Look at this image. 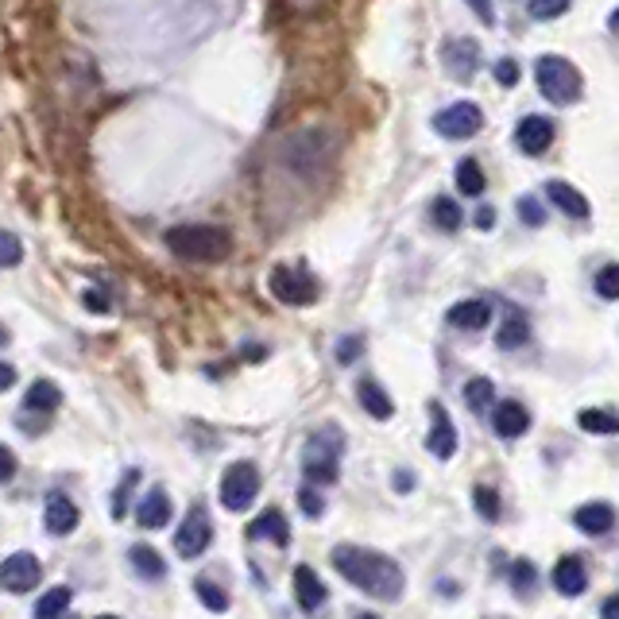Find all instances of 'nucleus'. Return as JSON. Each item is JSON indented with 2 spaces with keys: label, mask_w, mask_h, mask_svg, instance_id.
Wrapping results in <instances>:
<instances>
[{
  "label": "nucleus",
  "mask_w": 619,
  "mask_h": 619,
  "mask_svg": "<svg viewBox=\"0 0 619 619\" xmlns=\"http://www.w3.org/2000/svg\"><path fill=\"white\" fill-rule=\"evenodd\" d=\"M333 569L349 585L364 589L368 596H380V600H399L403 585H407L399 561L380 554V550H368V546H349V542L333 546Z\"/></svg>",
  "instance_id": "f257e3e1"
},
{
  "label": "nucleus",
  "mask_w": 619,
  "mask_h": 619,
  "mask_svg": "<svg viewBox=\"0 0 619 619\" xmlns=\"http://www.w3.org/2000/svg\"><path fill=\"white\" fill-rule=\"evenodd\" d=\"M167 248L178 260H190V264H217L229 256L233 236L217 225H175L167 233Z\"/></svg>",
  "instance_id": "f03ea898"
},
{
  "label": "nucleus",
  "mask_w": 619,
  "mask_h": 619,
  "mask_svg": "<svg viewBox=\"0 0 619 619\" xmlns=\"http://www.w3.org/2000/svg\"><path fill=\"white\" fill-rule=\"evenodd\" d=\"M333 151H337V136L325 132V128H302L287 140L283 148V163L298 171V175H318L325 163H333Z\"/></svg>",
  "instance_id": "7ed1b4c3"
},
{
  "label": "nucleus",
  "mask_w": 619,
  "mask_h": 619,
  "mask_svg": "<svg viewBox=\"0 0 619 619\" xmlns=\"http://www.w3.org/2000/svg\"><path fill=\"white\" fill-rule=\"evenodd\" d=\"M534 78H538L542 97L554 101V105H573V101H581V93H585L581 70L569 59H561V55H542V59L534 62Z\"/></svg>",
  "instance_id": "20e7f679"
},
{
  "label": "nucleus",
  "mask_w": 619,
  "mask_h": 619,
  "mask_svg": "<svg viewBox=\"0 0 619 619\" xmlns=\"http://www.w3.org/2000/svg\"><path fill=\"white\" fill-rule=\"evenodd\" d=\"M267 287H271V298L283 302V306H310V302H318V279L306 267H271Z\"/></svg>",
  "instance_id": "39448f33"
},
{
  "label": "nucleus",
  "mask_w": 619,
  "mask_h": 619,
  "mask_svg": "<svg viewBox=\"0 0 619 619\" xmlns=\"http://www.w3.org/2000/svg\"><path fill=\"white\" fill-rule=\"evenodd\" d=\"M256 492H260V469L252 461H236V465L225 469V476H221V503L229 511H244L248 503L256 500Z\"/></svg>",
  "instance_id": "423d86ee"
},
{
  "label": "nucleus",
  "mask_w": 619,
  "mask_h": 619,
  "mask_svg": "<svg viewBox=\"0 0 619 619\" xmlns=\"http://www.w3.org/2000/svg\"><path fill=\"white\" fill-rule=\"evenodd\" d=\"M434 128L445 140H469V136H476L484 128V113L472 101H457V105H445L442 113L434 117Z\"/></svg>",
  "instance_id": "0eeeda50"
},
{
  "label": "nucleus",
  "mask_w": 619,
  "mask_h": 619,
  "mask_svg": "<svg viewBox=\"0 0 619 619\" xmlns=\"http://www.w3.org/2000/svg\"><path fill=\"white\" fill-rule=\"evenodd\" d=\"M43 581V565L35 554L28 550H16V554H8V558L0 561V589L4 592H31L35 585Z\"/></svg>",
  "instance_id": "6e6552de"
},
{
  "label": "nucleus",
  "mask_w": 619,
  "mask_h": 619,
  "mask_svg": "<svg viewBox=\"0 0 619 619\" xmlns=\"http://www.w3.org/2000/svg\"><path fill=\"white\" fill-rule=\"evenodd\" d=\"M329 438H333V430H329ZM329 438H314L302 453V469L318 484H333L337 465H341V442H329Z\"/></svg>",
  "instance_id": "1a4fd4ad"
},
{
  "label": "nucleus",
  "mask_w": 619,
  "mask_h": 619,
  "mask_svg": "<svg viewBox=\"0 0 619 619\" xmlns=\"http://www.w3.org/2000/svg\"><path fill=\"white\" fill-rule=\"evenodd\" d=\"M209 542H213V527H209L206 507H190V515L182 519V527L175 534V550L182 558H198L209 550Z\"/></svg>",
  "instance_id": "9d476101"
},
{
  "label": "nucleus",
  "mask_w": 619,
  "mask_h": 619,
  "mask_svg": "<svg viewBox=\"0 0 619 619\" xmlns=\"http://www.w3.org/2000/svg\"><path fill=\"white\" fill-rule=\"evenodd\" d=\"M442 62L457 82H469V78H476V70H480V43L476 39H445Z\"/></svg>",
  "instance_id": "9b49d317"
},
{
  "label": "nucleus",
  "mask_w": 619,
  "mask_h": 619,
  "mask_svg": "<svg viewBox=\"0 0 619 619\" xmlns=\"http://www.w3.org/2000/svg\"><path fill=\"white\" fill-rule=\"evenodd\" d=\"M554 144V120L550 117H523L515 128V148L523 155H542Z\"/></svg>",
  "instance_id": "f8f14e48"
},
{
  "label": "nucleus",
  "mask_w": 619,
  "mask_h": 619,
  "mask_svg": "<svg viewBox=\"0 0 619 619\" xmlns=\"http://www.w3.org/2000/svg\"><path fill=\"white\" fill-rule=\"evenodd\" d=\"M492 430L500 438H523L531 430V411L515 399H503L500 407H492Z\"/></svg>",
  "instance_id": "ddd939ff"
},
{
  "label": "nucleus",
  "mask_w": 619,
  "mask_h": 619,
  "mask_svg": "<svg viewBox=\"0 0 619 619\" xmlns=\"http://www.w3.org/2000/svg\"><path fill=\"white\" fill-rule=\"evenodd\" d=\"M82 523V511L70 496H47V507H43V527L51 534H70L74 527Z\"/></svg>",
  "instance_id": "4468645a"
},
{
  "label": "nucleus",
  "mask_w": 619,
  "mask_h": 619,
  "mask_svg": "<svg viewBox=\"0 0 619 619\" xmlns=\"http://www.w3.org/2000/svg\"><path fill=\"white\" fill-rule=\"evenodd\" d=\"M434 411V426H430V434H426V449L438 457V461H449L453 453H457V426H453V418L442 411V407H430Z\"/></svg>",
  "instance_id": "2eb2a0df"
},
{
  "label": "nucleus",
  "mask_w": 619,
  "mask_h": 619,
  "mask_svg": "<svg viewBox=\"0 0 619 619\" xmlns=\"http://www.w3.org/2000/svg\"><path fill=\"white\" fill-rule=\"evenodd\" d=\"M546 198L554 202V206L565 213V217H573V221H585L592 213V206H589V198L577 190V186H569V182H546Z\"/></svg>",
  "instance_id": "dca6fc26"
},
{
  "label": "nucleus",
  "mask_w": 619,
  "mask_h": 619,
  "mask_svg": "<svg viewBox=\"0 0 619 619\" xmlns=\"http://www.w3.org/2000/svg\"><path fill=\"white\" fill-rule=\"evenodd\" d=\"M136 523H140L144 531L167 527V523H171V496H167L163 488H151L148 496L136 503Z\"/></svg>",
  "instance_id": "f3484780"
},
{
  "label": "nucleus",
  "mask_w": 619,
  "mask_h": 619,
  "mask_svg": "<svg viewBox=\"0 0 619 619\" xmlns=\"http://www.w3.org/2000/svg\"><path fill=\"white\" fill-rule=\"evenodd\" d=\"M445 322L453 325V329H484V325L492 322V306L484 298H465V302L449 306Z\"/></svg>",
  "instance_id": "a211bd4d"
},
{
  "label": "nucleus",
  "mask_w": 619,
  "mask_h": 619,
  "mask_svg": "<svg viewBox=\"0 0 619 619\" xmlns=\"http://www.w3.org/2000/svg\"><path fill=\"white\" fill-rule=\"evenodd\" d=\"M248 538H267V542H275V546H287L291 542V527H287V519H283V511H275V507H267L264 515H256L252 523H248Z\"/></svg>",
  "instance_id": "6ab92c4d"
},
{
  "label": "nucleus",
  "mask_w": 619,
  "mask_h": 619,
  "mask_svg": "<svg viewBox=\"0 0 619 619\" xmlns=\"http://www.w3.org/2000/svg\"><path fill=\"white\" fill-rule=\"evenodd\" d=\"M295 596H298V604H302V612H318L325 604L322 577H318L310 565H298L295 569Z\"/></svg>",
  "instance_id": "aec40b11"
},
{
  "label": "nucleus",
  "mask_w": 619,
  "mask_h": 619,
  "mask_svg": "<svg viewBox=\"0 0 619 619\" xmlns=\"http://www.w3.org/2000/svg\"><path fill=\"white\" fill-rule=\"evenodd\" d=\"M554 589L561 596H581V592L589 589V573H585L581 558H561L554 565Z\"/></svg>",
  "instance_id": "412c9836"
},
{
  "label": "nucleus",
  "mask_w": 619,
  "mask_h": 619,
  "mask_svg": "<svg viewBox=\"0 0 619 619\" xmlns=\"http://www.w3.org/2000/svg\"><path fill=\"white\" fill-rule=\"evenodd\" d=\"M573 523L585 534H608L616 527V511H612V503H585V507H577Z\"/></svg>",
  "instance_id": "4be33fe9"
},
{
  "label": "nucleus",
  "mask_w": 619,
  "mask_h": 619,
  "mask_svg": "<svg viewBox=\"0 0 619 619\" xmlns=\"http://www.w3.org/2000/svg\"><path fill=\"white\" fill-rule=\"evenodd\" d=\"M356 395H360V407L372 414V418H380V422H387V418L395 414V403H391V395H387V391H384L380 384H376V380H360Z\"/></svg>",
  "instance_id": "5701e85b"
},
{
  "label": "nucleus",
  "mask_w": 619,
  "mask_h": 619,
  "mask_svg": "<svg viewBox=\"0 0 619 619\" xmlns=\"http://www.w3.org/2000/svg\"><path fill=\"white\" fill-rule=\"evenodd\" d=\"M62 403V391L51 380H35L28 387V395H24V411H39V414H51L59 411Z\"/></svg>",
  "instance_id": "b1692460"
},
{
  "label": "nucleus",
  "mask_w": 619,
  "mask_h": 619,
  "mask_svg": "<svg viewBox=\"0 0 619 619\" xmlns=\"http://www.w3.org/2000/svg\"><path fill=\"white\" fill-rule=\"evenodd\" d=\"M531 341V322L523 318V314H507L500 325V333H496V345L500 349H523Z\"/></svg>",
  "instance_id": "393cba45"
},
{
  "label": "nucleus",
  "mask_w": 619,
  "mask_h": 619,
  "mask_svg": "<svg viewBox=\"0 0 619 619\" xmlns=\"http://www.w3.org/2000/svg\"><path fill=\"white\" fill-rule=\"evenodd\" d=\"M128 561H132V569H136L144 581H163V577H167V565H163V558H159L151 546H132V550H128Z\"/></svg>",
  "instance_id": "a878e982"
},
{
  "label": "nucleus",
  "mask_w": 619,
  "mask_h": 619,
  "mask_svg": "<svg viewBox=\"0 0 619 619\" xmlns=\"http://www.w3.org/2000/svg\"><path fill=\"white\" fill-rule=\"evenodd\" d=\"M577 426H581L585 434H619V414L604 411V407H592V411H581Z\"/></svg>",
  "instance_id": "bb28decb"
},
{
  "label": "nucleus",
  "mask_w": 619,
  "mask_h": 619,
  "mask_svg": "<svg viewBox=\"0 0 619 619\" xmlns=\"http://www.w3.org/2000/svg\"><path fill=\"white\" fill-rule=\"evenodd\" d=\"M484 186H488V178L480 171V163H476V159H461V163H457V190L469 194V198H480Z\"/></svg>",
  "instance_id": "cd10ccee"
},
{
  "label": "nucleus",
  "mask_w": 619,
  "mask_h": 619,
  "mask_svg": "<svg viewBox=\"0 0 619 619\" xmlns=\"http://www.w3.org/2000/svg\"><path fill=\"white\" fill-rule=\"evenodd\" d=\"M430 217H434V225L445 229V233H457V229H461V221H465V213H461V206H457L453 198H434Z\"/></svg>",
  "instance_id": "c85d7f7f"
},
{
  "label": "nucleus",
  "mask_w": 619,
  "mask_h": 619,
  "mask_svg": "<svg viewBox=\"0 0 619 619\" xmlns=\"http://www.w3.org/2000/svg\"><path fill=\"white\" fill-rule=\"evenodd\" d=\"M492 399H496L492 380H469L465 384V403H469L472 414H488L492 411Z\"/></svg>",
  "instance_id": "c756f323"
},
{
  "label": "nucleus",
  "mask_w": 619,
  "mask_h": 619,
  "mask_svg": "<svg viewBox=\"0 0 619 619\" xmlns=\"http://www.w3.org/2000/svg\"><path fill=\"white\" fill-rule=\"evenodd\" d=\"M70 608V589H51L47 596H39L35 604V619H62Z\"/></svg>",
  "instance_id": "7c9ffc66"
},
{
  "label": "nucleus",
  "mask_w": 619,
  "mask_h": 619,
  "mask_svg": "<svg viewBox=\"0 0 619 619\" xmlns=\"http://www.w3.org/2000/svg\"><path fill=\"white\" fill-rule=\"evenodd\" d=\"M511 589L519 592V596H534V589H538V569H534V561L519 558L515 565H511Z\"/></svg>",
  "instance_id": "2f4dec72"
},
{
  "label": "nucleus",
  "mask_w": 619,
  "mask_h": 619,
  "mask_svg": "<svg viewBox=\"0 0 619 619\" xmlns=\"http://www.w3.org/2000/svg\"><path fill=\"white\" fill-rule=\"evenodd\" d=\"M472 503H476L480 519H488V523H496V519H500V496H496V488L476 484V488H472Z\"/></svg>",
  "instance_id": "473e14b6"
},
{
  "label": "nucleus",
  "mask_w": 619,
  "mask_h": 619,
  "mask_svg": "<svg viewBox=\"0 0 619 619\" xmlns=\"http://www.w3.org/2000/svg\"><path fill=\"white\" fill-rule=\"evenodd\" d=\"M194 592L202 596V604H206L209 612H225V608H229V596H225V589H217V585L206 581V577H198V581H194Z\"/></svg>",
  "instance_id": "72a5a7b5"
},
{
  "label": "nucleus",
  "mask_w": 619,
  "mask_h": 619,
  "mask_svg": "<svg viewBox=\"0 0 619 619\" xmlns=\"http://www.w3.org/2000/svg\"><path fill=\"white\" fill-rule=\"evenodd\" d=\"M20 260H24V244H20V236L0 229V267H16Z\"/></svg>",
  "instance_id": "f704fd0d"
},
{
  "label": "nucleus",
  "mask_w": 619,
  "mask_h": 619,
  "mask_svg": "<svg viewBox=\"0 0 619 619\" xmlns=\"http://www.w3.org/2000/svg\"><path fill=\"white\" fill-rule=\"evenodd\" d=\"M569 4L573 0H531L527 12H531V20H558L561 12H569Z\"/></svg>",
  "instance_id": "c9c22d12"
},
{
  "label": "nucleus",
  "mask_w": 619,
  "mask_h": 619,
  "mask_svg": "<svg viewBox=\"0 0 619 619\" xmlns=\"http://www.w3.org/2000/svg\"><path fill=\"white\" fill-rule=\"evenodd\" d=\"M596 295L619 298V264H608L596 271Z\"/></svg>",
  "instance_id": "e433bc0d"
},
{
  "label": "nucleus",
  "mask_w": 619,
  "mask_h": 619,
  "mask_svg": "<svg viewBox=\"0 0 619 619\" xmlns=\"http://www.w3.org/2000/svg\"><path fill=\"white\" fill-rule=\"evenodd\" d=\"M519 217H523V225H546V209L538 206L534 198H519Z\"/></svg>",
  "instance_id": "4c0bfd02"
},
{
  "label": "nucleus",
  "mask_w": 619,
  "mask_h": 619,
  "mask_svg": "<svg viewBox=\"0 0 619 619\" xmlns=\"http://www.w3.org/2000/svg\"><path fill=\"white\" fill-rule=\"evenodd\" d=\"M492 74H496V82H500V86H507V89L519 86V62H515V59H500Z\"/></svg>",
  "instance_id": "58836bf2"
},
{
  "label": "nucleus",
  "mask_w": 619,
  "mask_h": 619,
  "mask_svg": "<svg viewBox=\"0 0 619 619\" xmlns=\"http://www.w3.org/2000/svg\"><path fill=\"white\" fill-rule=\"evenodd\" d=\"M298 503H302V511H306L310 519H318V515H322V511H325L322 496H318L314 488H302V492H298Z\"/></svg>",
  "instance_id": "ea45409f"
},
{
  "label": "nucleus",
  "mask_w": 619,
  "mask_h": 619,
  "mask_svg": "<svg viewBox=\"0 0 619 619\" xmlns=\"http://www.w3.org/2000/svg\"><path fill=\"white\" fill-rule=\"evenodd\" d=\"M360 345H364L360 337H345V341L337 345V360H341V364H353L356 356H360Z\"/></svg>",
  "instance_id": "a19ab883"
},
{
  "label": "nucleus",
  "mask_w": 619,
  "mask_h": 619,
  "mask_svg": "<svg viewBox=\"0 0 619 619\" xmlns=\"http://www.w3.org/2000/svg\"><path fill=\"white\" fill-rule=\"evenodd\" d=\"M12 476H16V457L8 445H0V484H8Z\"/></svg>",
  "instance_id": "79ce46f5"
},
{
  "label": "nucleus",
  "mask_w": 619,
  "mask_h": 619,
  "mask_svg": "<svg viewBox=\"0 0 619 619\" xmlns=\"http://www.w3.org/2000/svg\"><path fill=\"white\" fill-rule=\"evenodd\" d=\"M465 4L480 16V24H496V8H492V0H465Z\"/></svg>",
  "instance_id": "37998d69"
},
{
  "label": "nucleus",
  "mask_w": 619,
  "mask_h": 619,
  "mask_svg": "<svg viewBox=\"0 0 619 619\" xmlns=\"http://www.w3.org/2000/svg\"><path fill=\"white\" fill-rule=\"evenodd\" d=\"M136 480H140V472L132 469L128 472V476H124V484H120V492H117V507H113V515H124V496H128V488H132V484H136Z\"/></svg>",
  "instance_id": "c03bdc74"
},
{
  "label": "nucleus",
  "mask_w": 619,
  "mask_h": 619,
  "mask_svg": "<svg viewBox=\"0 0 619 619\" xmlns=\"http://www.w3.org/2000/svg\"><path fill=\"white\" fill-rule=\"evenodd\" d=\"M82 302H86L89 310H97V314H105V310H109V298L101 295V291H86V295H82Z\"/></svg>",
  "instance_id": "a18cd8bd"
},
{
  "label": "nucleus",
  "mask_w": 619,
  "mask_h": 619,
  "mask_svg": "<svg viewBox=\"0 0 619 619\" xmlns=\"http://www.w3.org/2000/svg\"><path fill=\"white\" fill-rule=\"evenodd\" d=\"M600 619H619V592H616V596H608V600H604V608H600Z\"/></svg>",
  "instance_id": "49530a36"
},
{
  "label": "nucleus",
  "mask_w": 619,
  "mask_h": 619,
  "mask_svg": "<svg viewBox=\"0 0 619 619\" xmlns=\"http://www.w3.org/2000/svg\"><path fill=\"white\" fill-rule=\"evenodd\" d=\"M414 488V476L407 469H399L395 472V492H411Z\"/></svg>",
  "instance_id": "de8ad7c7"
},
{
  "label": "nucleus",
  "mask_w": 619,
  "mask_h": 619,
  "mask_svg": "<svg viewBox=\"0 0 619 619\" xmlns=\"http://www.w3.org/2000/svg\"><path fill=\"white\" fill-rule=\"evenodd\" d=\"M12 384H16V368L12 364H0V391H8Z\"/></svg>",
  "instance_id": "09e8293b"
},
{
  "label": "nucleus",
  "mask_w": 619,
  "mask_h": 619,
  "mask_svg": "<svg viewBox=\"0 0 619 619\" xmlns=\"http://www.w3.org/2000/svg\"><path fill=\"white\" fill-rule=\"evenodd\" d=\"M492 221H496L492 209H480V213H476V225H480V229H492Z\"/></svg>",
  "instance_id": "8fccbe9b"
},
{
  "label": "nucleus",
  "mask_w": 619,
  "mask_h": 619,
  "mask_svg": "<svg viewBox=\"0 0 619 619\" xmlns=\"http://www.w3.org/2000/svg\"><path fill=\"white\" fill-rule=\"evenodd\" d=\"M608 28L619 31V8H616V12H612V16H608Z\"/></svg>",
  "instance_id": "3c124183"
},
{
  "label": "nucleus",
  "mask_w": 619,
  "mask_h": 619,
  "mask_svg": "<svg viewBox=\"0 0 619 619\" xmlns=\"http://www.w3.org/2000/svg\"><path fill=\"white\" fill-rule=\"evenodd\" d=\"M93 619H120V616H93Z\"/></svg>",
  "instance_id": "603ef678"
},
{
  "label": "nucleus",
  "mask_w": 619,
  "mask_h": 619,
  "mask_svg": "<svg viewBox=\"0 0 619 619\" xmlns=\"http://www.w3.org/2000/svg\"><path fill=\"white\" fill-rule=\"evenodd\" d=\"M356 619H376V616H356Z\"/></svg>",
  "instance_id": "864d4df0"
}]
</instances>
